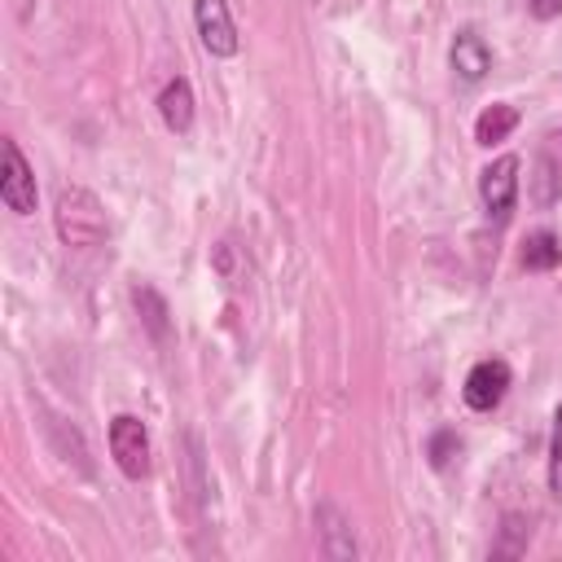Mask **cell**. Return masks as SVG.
I'll return each instance as SVG.
<instances>
[{"instance_id":"6da1fadb","label":"cell","mask_w":562,"mask_h":562,"mask_svg":"<svg viewBox=\"0 0 562 562\" xmlns=\"http://www.w3.org/2000/svg\"><path fill=\"white\" fill-rule=\"evenodd\" d=\"M53 224H57V237L61 246H75V250H88V246H101L110 237V220H105V206L92 189L83 184H66L57 193V206H53Z\"/></svg>"},{"instance_id":"7a4b0ae2","label":"cell","mask_w":562,"mask_h":562,"mask_svg":"<svg viewBox=\"0 0 562 562\" xmlns=\"http://www.w3.org/2000/svg\"><path fill=\"white\" fill-rule=\"evenodd\" d=\"M110 452H114V461L127 479H145L149 474V430H145V422L132 417V413L110 417Z\"/></svg>"},{"instance_id":"3957f363","label":"cell","mask_w":562,"mask_h":562,"mask_svg":"<svg viewBox=\"0 0 562 562\" xmlns=\"http://www.w3.org/2000/svg\"><path fill=\"white\" fill-rule=\"evenodd\" d=\"M479 198H483L487 215L509 220V211L518 202V158L514 154H501L496 162H487L479 171Z\"/></svg>"},{"instance_id":"277c9868","label":"cell","mask_w":562,"mask_h":562,"mask_svg":"<svg viewBox=\"0 0 562 562\" xmlns=\"http://www.w3.org/2000/svg\"><path fill=\"white\" fill-rule=\"evenodd\" d=\"M193 22H198V40L211 57L237 53V22L228 13V0H193Z\"/></svg>"},{"instance_id":"5b68a950","label":"cell","mask_w":562,"mask_h":562,"mask_svg":"<svg viewBox=\"0 0 562 562\" xmlns=\"http://www.w3.org/2000/svg\"><path fill=\"white\" fill-rule=\"evenodd\" d=\"M0 198L13 215H31L35 211V171L26 167L18 140H4V167H0Z\"/></svg>"},{"instance_id":"8992f818","label":"cell","mask_w":562,"mask_h":562,"mask_svg":"<svg viewBox=\"0 0 562 562\" xmlns=\"http://www.w3.org/2000/svg\"><path fill=\"white\" fill-rule=\"evenodd\" d=\"M509 364L505 360H479L470 373H465V386H461V395H465V404L474 408V413H492L505 395H509Z\"/></svg>"},{"instance_id":"52a82bcc","label":"cell","mask_w":562,"mask_h":562,"mask_svg":"<svg viewBox=\"0 0 562 562\" xmlns=\"http://www.w3.org/2000/svg\"><path fill=\"white\" fill-rule=\"evenodd\" d=\"M312 518H316V531H321V553H325L329 562H356V558H360V544H356L351 518H347L334 501H321Z\"/></svg>"},{"instance_id":"ba28073f","label":"cell","mask_w":562,"mask_h":562,"mask_svg":"<svg viewBox=\"0 0 562 562\" xmlns=\"http://www.w3.org/2000/svg\"><path fill=\"white\" fill-rule=\"evenodd\" d=\"M448 61H452V75L461 83H479L487 70H492V48L483 44V35L474 26H461L452 35V48H448Z\"/></svg>"},{"instance_id":"9c48e42d","label":"cell","mask_w":562,"mask_h":562,"mask_svg":"<svg viewBox=\"0 0 562 562\" xmlns=\"http://www.w3.org/2000/svg\"><path fill=\"white\" fill-rule=\"evenodd\" d=\"M158 114H162V123L171 127V132H189L193 127V88H189V79H171L162 92H158Z\"/></svg>"},{"instance_id":"30bf717a","label":"cell","mask_w":562,"mask_h":562,"mask_svg":"<svg viewBox=\"0 0 562 562\" xmlns=\"http://www.w3.org/2000/svg\"><path fill=\"white\" fill-rule=\"evenodd\" d=\"M514 127H518V105L496 101V105H487V110L474 119V140H479V145H496V140H505Z\"/></svg>"},{"instance_id":"8fae6325","label":"cell","mask_w":562,"mask_h":562,"mask_svg":"<svg viewBox=\"0 0 562 562\" xmlns=\"http://www.w3.org/2000/svg\"><path fill=\"white\" fill-rule=\"evenodd\" d=\"M558 263H562V237L558 233L540 228V233H531L522 241V268L527 272H553Z\"/></svg>"},{"instance_id":"7c38bea8","label":"cell","mask_w":562,"mask_h":562,"mask_svg":"<svg viewBox=\"0 0 562 562\" xmlns=\"http://www.w3.org/2000/svg\"><path fill=\"white\" fill-rule=\"evenodd\" d=\"M132 303H136L145 329H149L158 342H167V338H171V321H167L171 312H167V299H162L154 285H136V290H132Z\"/></svg>"},{"instance_id":"4fadbf2b","label":"cell","mask_w":562,"mask_h":562,"mask_svg":"<svg viewBox=\"0 0 562 562\" xmlns=\"http://www.w3.org/2000/svg\"><path fill=\"white\" fill-rule=\"evenodd\" d=\"M562 198V176H558V162L549 154L536 158V176H531V202L536 206H553Z\"/></svg>"},{"instance_id":"5bb4252c","label":"cell","mask_w":562,"mask_h":562,"mask_svg":"<svg viewBox=\"0 0 562 562\" xmlns=\"http://www.w3.org/2000/svg\"><path fill=\"white\" fill-rule=\"evenodd\" d=\"M527 540H531V522L518 518V514H505V522H501V540L492 544V558H518V553L527 549Z\"/></svg>"},{"instance_id":"9a60e30c","label":"cell","mask_w":562,"mask_h":562,"mask_svg":"<svg viewBox=\"0 0 562 562\" xmlns=\"http://www.w3.org/2000/svg\"><path fill=\"white\" fill-rule=\"evenodd\" d=\"M549 492L562 496V404L553 408V439H549Z\"/></svg>"},{"instance_id":"2e32d148","label":"cell","mask_w":562,"mask_h":562,"mask_svg":"<svg viewBox=\"0 0 562 562\" xmlns=\"http://www.w3.org/2000/svg\"><path fill=\"white\" fill-rule=\"evenodd\" d=\"M426 452H430V465H435V470H443V465H448V461L461 452L457 430H439V435H430V448H426Z\"/></svg>"},{"instance_id":"e0dca14e","label":"cell","mask_w":562,"mask_h":562,"mask_svg":"<svg viewBox=\"0 0 562 562\" xmlns=\"http://www.w3.org/2000/svg\"><path fill=\"white\" fill-rule=\"evenodd\" d=\"M527 9H531V18L549 22V18H558V13H562V0H527Z\"/></svg>"}]
</instances>
